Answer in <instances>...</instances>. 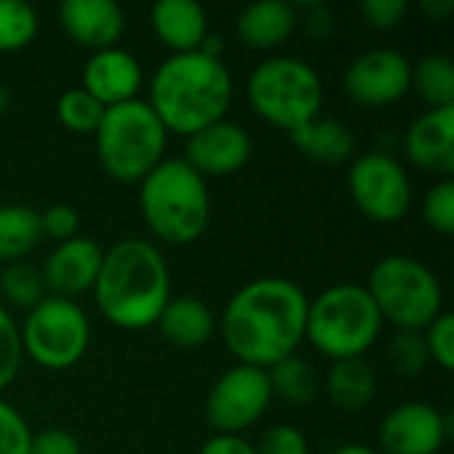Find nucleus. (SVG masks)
<instances>
[{"mask_svg":"<svg viewBox=\"0 0 454 454\" xmlns=\"http://www.w3.org/2000/svg\"><path fill=\"white\" fill-rule=\"evenodd\" d=\"M234 98V80L221 56L202 51L170 53L149 80L146 104L168 136L189 138L202 128L226 120Z\"/></svg>","mask_w":454,"mask_h":454,"instance_id":"3","label":"nucleus"},{"mask_svg":"<svg viewBox=\"0 0 454 454\" xmlns=\"http://www.w3.org/2000/svg\"><path fill=\"white\" fill-rule=\"evenodd\" d=\"M200 454H255V447L242 439V436H213L207 439L202 447H200Z\"/></svg>","mask_w":454,"mask_h":454,"instance_id":"39","label":"nucleus"},{"mask_svg":"<svg viewBox=\"0 0 454 454\" xmlns=\"http://www.w3.org/2000/svg\"><path fill=\"white\" fill-rule=\"evenodd\" d=\"M138 207L146 229L160 242L192 245L210 223L207 181L184 157H165L138 184Z\"/></svg>","mask_w":454,"mask_h":454,"instance_id":"4","label":"nucleus"},{"mask_svg":"<svg viewBox=\"0 0 454 454\" xmlns=\"http://www.w3.org/2000/svg\"><path fill=\"white\" fill-rule=\"evenodd\" d=\"M21 362L24 354H21L19 325L11 317V311L0 303V391H5L16 380Z\"/></svg>","mask_w":454,"mask_h":454,"instance_id":"32","label":"nucleus"},{"mask_svg":"<svg viewBox=\"0 0 454 454\" xmlns=\"http://www.w3.org/2000/svg\"><path fill=\"white\" fill-rule=\"evenodd\" d=\"M454 11V0H423V13L434 21H447Z\"/></svg>","mask_w":454,"mask_h":454,"instance_id":"40","label":"nucleus"},{"mask_svg":"<svg viewBox=\"0 0 454 454\" xmlns=\"http://www.w3.org/2000/svg\"><path fill=\"white\" fill-rule=\"evenodd\" d=\"M404 157L412 168L447 181L454 176V106L426 109L404 130Z\"/></svg>","mask_w":454,"mask_h":454,"instance_id":"15","label":"nucleus"},{"mask_svg":"<svg viewBox=\"0 0 454 454\" xmlns=\"http://www.w3.org/2000/svg\"><path fill=\"white\" fill-rule=\"evenodd\" d=\"M364 287L383 322L394 325L396 333H423L444 311L439 277L412 255L394 253L380 258Z\"/></svg>","mask_w":454,"mask_h":454,"instance_id":"8","label":"nucleus"},{"mask_svg":"<svg viewBox=\"0 0 454 454\" xmlns=\"http://www.w3.org/2000/svg\"><path fill=\"white\" fill-rule=\"evenodd\" d=\"M149 21L152 32L170 53L200 51L210 35L207 13L194 0H160L152 5Z\"/></svg>","mask_w":454,"mask_h":454,"instance_id":"19","label":"nucleus"},{"mask_svg":"<svg viewBox=\"0 0 454 454\" xmlns=\"http://www.w3.org/2000/svg\"><path fill=\"white\" fill-rule=\"evenodd\" d=\"M43 242L40 210L29 205H0V263L24 261Z\"/></svg>","mask_w":454,"mask_h":454,"instance_id":"24","label":"nucleus"},{"mask_svg":"<svg viewBox=\"0 0 454 454\" xmlns=\"http://www.w3.org/2000/svg\"><path fill=\"white\" fill-rule=\"evenodd\" d=\"M29 454H82V447L74 434L64 428H48V431L32 434Z\"/></svg>","mask_w":454,"mask_h":454,"instance_id":"38","label":"nucleus"},{"mask_svg":"<svg viewBox=\"0 0 454 454\" xmlns=\"http://www.w3.org/2000/svg\"><path fill=\"white\" fill-rule=\"evenodd\" d=\"M420 215H423V223L442 234V237H452L454 234V181H436L423 202H420Z\"/></svg>","mask_w":454,"mask_h":454,"instance_id":"30","label":"nucleus"},{"mask_svg":"<svg viewBox=\"0 0 454 454\" xmlns=\"http://www.w3.org/2000/svg\"><path fill=\"white\" fill-rule=\"evenodd\" d=\"M348 194L356 210L372 223H399L412 207L407 168L386 152H364L348 165Z\"/></svg>","mask_w":454,"mask_h":454,"instance_id":"10","label":"nucleus"},{"mask_svg":"<svg viewBox=\"0 0 454 454\" xmlns=\"http://www.w3.org/2000/svg\"><path fill=\"white\" fill-rule=\"evenodd\" d=\"M266 375L271 383V396L282 399L287 407H306L317 396V388H319L317 372L298 354L277 362L274 367L266 370Z\"/></svg>","mask_w":454,"mask_h":454,"instance_id":"25","label":"nucleus"},{"mask_svg":"<svg viewBox=\"0 0 454 454\" xmlns=\"http://www.w3.org/2000/svg\"><path fill=\"white\" fill-rule=\"evenodd\" d=\"M359 13L372 29L388 32V29H396L407 19L410 3L407 0H364L359 5Z\"/></svg>","mask_w":454,"mask_h":454,"instance_id":"37","label":"nucleus"},{"mask_svg":"<svg viewBox=\"0 0 454 454\" xmlns=\"http://www.w3.org/2000/svg\"><path fill=\"white\" fill-rule=\"evenodd\" d=\"M8 106H11V93H8V88L0 85V114H3Z\"/></svg>","mask_w":454,"mask_h":454,"instance_id":"42","label":"nucleus"},{"mask_svg":"<svg viewBox=\"0 0 454 454\" xmlns=\"http://www.w3.org/2000/svg\"><path fill=\"white\" fill-rule=\"evenodd\" d=\"M56 117L59 122L74 133V136H93L101 117H104V106L90 96L85 93L80 85L77 88H69L59 96L56 101Z\"/></svg>","mask_w":454,"mask_h":454,"instance_id":"29","label":"nucleus"},{"mask_svg":"<svg viewBox=\"0 0 454 454\" xmlns=\"http://www.w3.org/2000/svg\"><path fill=\"white\" fill-rule=\"evenodd\" d=\"M141 85H144L141 61L120 45L90 53L82 67L80 88L90 93L104 109L138 98Z\"/></svg>","mask_w":454,"mask_h":454,"instance_id":"17","label":"nucleus"},{"mask_svg":"<svg viewBox=\"0 0 454 454\" xmlns=\"http://www.w3.org/2000/svg\"><path fill=\"white\" fill-rule=\"evenodd\" d=\"M298 27V5L285 0H261L247 5L237 21L234 32L239 43L250 51H274L293 37Z\"/></svg>","mask_w":454,"mask_h":454,"instance_id":"20","label":"nucleus"},{"mask_svg":"<svg viewBox=\"0 0 454 454\" xmlns=\"http://www.w3.org/2000/svg\"><path fill=\"white\" fill-rule=\"evenodd\" d=\"M101 258L104 247L88 237L77 234L67 242H59L40 266L48 295L74 301L77 295L90 293L101 269Z\"/></svg>","mask_w":454,"mask_h":454,"instance_id":"16","label":"nucleus"},{"mask_svg":"<svg viewBox=\"0 0 454 454\" xmlns=\"http://www.w3.org/2000/svg\"><path fill=\"white\" fill-rule=\"evenodd\" d=\"M40 29L37 11L24 0H0V53L24 51Z\"/></svg>","mask_w":454,"mask_h":454,"instance_id":"28","label":"nucleus"},{"mask_svg":"<svg viewBox=\"0 0 454 454\" xmlns=\"http://www.w3.org/2000/svg\"><path fill=\"white\" fill-rule=\"evenodd\" d=\"M21 354L43 370L64 372L90 348L93 327L77 301L48 295L19 325Z\"/></svg>","mask_w":454,"mask_h":454,"instance_id":"9","label":"nucleus"},{"mask_svg":"<svg viewBox=\"0 0 454 454\" xmlns=\"http://www.w3.org/2000/svg\"><path fill=\"white\" fill-rule=\"evenodd\" d=\"M40 229H43V239H53L56 245L67 242L80 231V213L67 202L48 205L45 210H40Z\"/></svg>","mask_w":454,"mask_h":454,"instance_id":"35","label":"nucleus"},{"mask_svg":"<svg viewBox=\"0 0 454 454\" xmlns=\"http://www.w3.org/2000/svg\"><path fill=\"white\" fill-rule=\"evenodd\" d=\"M64 35L96 53L114 48L125 32V13L114 0H64L59 8Z\"/></svg>","mask_w":454,"mask_h":454,"instance_id":"18","label":"nucleus"},{"mask_svg":"<svg viewBox=\"0 0 454 454\" xmlns=\"http://www.w3.org/2000/svg\"><path fill=\"white\" fill-rule=\"evenodd\" d=\"M93 138L104 173L117 184H141L168 149V130L144 98L104 109Z\"/></svg>","mask_w":454,"mask_h":454,"instance_id":"6","label":"nucleus"},{"mask_svg":"<svg viewBox=\"0 0 454 454\" xmlns=\"http://www.w3.org/2000/svg\"><path fill=\"white\" fill-rule=\"evenodd\" d=\"M423 340L428 348V359L439 364L444 372L454 370V317L450 311H442L426 330Z\"/></svg>","mask_w":454,"mask_h":454,"instance_id":"33","label":"nucleus"},{"mask_svg":"<svg viewBox=\"0 0 454 454\" xmlns=\"http://www.w3.org/2000/svg\"><path fill=\"white\" fill-rule=\"evenodd\" d=\"M245 96L263 122L293 133L322 114L325 85L309 61L298 56H271L250 72Z\"/></svg>","mask_w":454,"mask_h":454,"instance_id":"7","label":"nucleus"},{"mask_svg":"<svg viewBox=\"0 0 454 454\" xmlns=\"http://www.w3.org/2000/svg\"><path fill=\"white\" fill-rule=\"evenodd\" d=\"M32 431L24 415L0 399V454H29Z\"/></svg>","mask_w":454,"mask_h":454,"instance_id":"34","label":"nucleus"},{"mask_svg":"<svg viewBox=\"0 0 454 454\" xmlns=\"http://www.w3.org/2000/svg\"><path fill=\"white\" fill-rule=\"evenodd\" d=\"M0 298L8 306H16L21 311H32L37 303H43L48 298L40 269L27 263V261L3 266V271H0Z\"/></svg>","mask_w":454,"mask_h":454,"instance_id":"27","label":"nucleus"},{"mask_svg":"<svg viewBox=\"0 0 454 454\" xmlns=\"http://www.w3.org/2000/svg\"><path fill=\"white\" fill-rule=\"evenodd\" d=\"M383 317L364 285H333L309 298L306 340L330 362L364 359L383 333Z\"/></svg>","mask_w":454,"mask_h":454,"instance_id":"5","label":"nucleus"},{"mask_svg":"<svg viewBox=\"0 0 454 454\" xmlns=\"http://www.w3.org/2000/svg\"><path fill=\"white\" fill-rule=\"evenodd\" d=\"M428 348L423 333H396L388 343V364L402 378H415L428 367Z\"/></svg>","mask_w":454,"mask_h":454,"instance_id":"31","label":"nucleus"},{"mask_svg":"<svg viewBox=\"0 0 454 454\" xmlns=\"http://www.w3.org/2000/svg\"><path fill=\"white\" fill-rule=\"evenodd\" d=\"M412 90L428 109L454 106V61L447 53H428L412 64Z\"/></svg>","mask_w":454,"mask_h":454,"instance_id":"26","label":"nucleus"},{"mask_svg":"<svg viewBox=\"0 0 454 454\" xmlns=\"http://www.w3.org/2000/svg\"><path fill=\"white\" fill-rule=\"evenodd\" d=\"M253 447L255 454H311L306 434L295 426H271Z\"/></svg>","mask_w":454,"mask_h":454,"instance_id":"36","label":"nucleus"},{"mask_svg":"<svg viewBox=\"0 0 454 454\" xmlns=\"http://www.w3.org/2000/svg\"><path fill=\"white\" fill-rule=\"evenodd\" d=\"M290 138L303 157L322 162V165H343L354 157V149H356L354 130L343 120L325 117V114L293 130Z\"/></svg>","mask_w":454,"mask_h":454,"instance_id":"22","label":"nucleus"},{"mask_svg":"<svg viewBox=\"0 0 454 454\" xmlns=\"http://www.w3.org/2000/svg\"><path fill=\"white\" fill-rule=\"evenodd\" d=\"M253 157V138L250 133L231 122L218 120L200 133L186 138L184 160L207 181V178H226L239 173Z\"/></svg>","mask_w":454,"mask_h":454,"instance_id":"14","label":"nucleus"},{"mask_svg":"<svg viewBox=\"0 0 454 454\" xmlns=\"http://www.w3.org/2000/svg\"><path fill=\"white\" fill-rule=\"evenodd\" d=\"M309 295L287 277H261L242 285L226 303L218 330L239 364L269 370L298 354L306 340Z\"/></svg>","mask_w":454,"mask_h":454,"instance_id":"1","label":"nucleus"},{"mask_svg":"<svg viewBox=\"0 0 454 454\" xmlns=\"http://www.w3.org/2000/svg\"><path fill=\"white\" fill-rule=\"evenodd\" d=\"M154 327L162 333V338L170 346L202 348L218 333V317L213 314V309L205 301H200L194 295H173L165 303Z\"/></svg>","mask_w":454,"mask_h":454,"instance_id":"21","label":"nucleus"},{"mask_svg":"<svg viewBox=\"0 0 454 454\" xmlns=\"http://www.w3.org/2000/svg\"><path fill=\"white\" fill-rule=\"evenodd\" d=\"M343 90L364 109L394 106L412 90V61L394 48L364 51L346 67Z\"/></svg>","mask_w":454,"mask_h":454,"instance_id":"12","label":"nucleus"},{"mask_svg":"<svg viewBox=\"0 0 454 454\" xmlns=\"http://www.w3.org/2000/svg\"><path fill=\"white\" fill-rule=\"evenodd\" d=\"M325 394L343 412H362L378 394V375L364 359L333 362L325 378Z\"/></svg>","mask_w":454,"mask_h":454,"instance_id":"23","label":"nucleus"},{"mask_svg":"<svg viewBox=\"0 0 454 454\" xmlns=\"http://www.w3.org/2000/svg\"><path fill=\"white\" fill-rule=\"evenodd\" d=\"M333 454H380L378 450H372V447H367V444H343V447H338Z\"/></svg>","mask_w":454,"mask_h":454,"instance_id":"41","label":"nucleus"},{"mask_svg":"<svg viewBox=\"0 0 454 454\" xmlns=\"http://www.w3.org/2000/svg\"><path fill=\"white\" fill-rule=\"evenodd\" d=\"M271 402L266 370L234 364L213 383L205 399V418L218 436H242V431L263 420Z\"/></svg>","mask_w":454,"mask_h":454,"instance_id":"11","label":"nucleus"},{"mask_svg":"<svg viewBox=\"0 0 454 454\" xmlns=\"http://www.w3.org/2000/svg\"><path fill=\"white\" fill-rule=\"evenodd\" d=\"M452 436V418L428 402H404L386 412L378 442L386 454H439Z\"/></svg>","mask_w":454,"mask_h":454,"instance_id":"13","label":"nucleus"},{"mask_svg":"<svg viewBox=\"0 0 454 454\" xmlns=\"http://www.w3.org/2000/svg\"><path fill=\"white\" fill-rule=\"evenodd\" d=\"M93 298L98 314L117 330L141 333L154 327L173 298L170 269L160 247L130 237L104 250Z\"/></svg>","mask_w":454,"mask_h":454,"instance_id":"2","label":"nucleus"}]
</instances>
